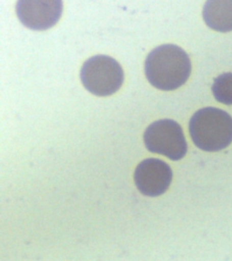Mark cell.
I'll list each match as a JSON object with an SVG mask.
<instances>
[{"label": "cell", "instance_id": "3", "mask_svg": "<svg viewBox=\"0 0 232 261\" xmlns=\"http://www.w3.org/2000/svg\"><path fill=\"white\" fill-rule=\"evenodd\" d=\"M80 77L90 93L97 96H108L121 88L124 74L118 62L108 56L99 55L85 62Z\"/></svg>", "mask_w": 232, "mask_h": 261}, {"label": "cell", "instance_id": "1", "mask_svg": "<svg viewBox=\"0 0 232 261\" xmlns=\"http://www.w3.org/2000/svg\"><path fill=\"white\" fill-rule=\"evenodd\" d=\"M144 71L151 86L163 91H172L187 82L192 63L184 49L168 44L151 51L145 59Z\"/></svg>", "mask_w": 232, "mask_h": 261}, {"label": "cell", "instance_id": "7", "mask_svg": "<svg viewBox=\"0 0 232 261\" xmlns=\"http://www.w3.org/2000/svg\"><path fill=\"white\" fill-rule=\"evenodd\" d=\"M202 16L209 28L219 32L232 31V0H210L204 5Z\"/></svg>", "mask_w": 232, "mask_h": 261}, {"label": "cell", "instance_id": "5", "mask_svg": "<svg viewBox=\"0 0 232 261\" xmlns=\"http://www.w3.org/2000/svg\"><path fill=\"white\" fill-rule=\"evenodd\" d=\"M16 15L21 23L32 30L51 29L63 12L61 0H20L16 4Z\"/></svg>", "mask_w": 232, "mask_h": 261}, {"label": "cell", "instance_id": "2", "mask_svg": "<svg viewBox=\"0 0 232 261\" xmlns=\"http://www.w3.org/2000/svg\"><path fill=\"white\" fill-rule=\"evenodd\" d=\"M193 143L200 150L218 151L232 143V117L219 108L197 111L189 123Z\"/></svg>", "mask_w": 232, "mask_h": 261}, {"label": "cell", "instance_id": "6", "mask_svg": "<svg viewBox=\"0 0 232 261\" xmlns=\"http://www.w3.org/2000/svg\"><path fill=\"white\" fill-rule=\"evenodd\" d=\"M172 179L170 165L162 160H144L135 169L136 187L143 195L157 197L167 191Z\"/></svg>", "mask_w": 232, "mask_h": 261}, {"label": "cell", "instance_id": "4", "mask_svg": "<svg viewBox=\"0 0 232 261\" xmlns=\"http://www.w3.org/2000/svg\"><path fill=\"white\" fill-rule=\"evenodd\" d=\"M143 140L149 151L172 161L183 159L187 153V142L183 128L171 119L152 122L144 132Z\"/></svg>", "mask_w": 232, "mask_h": 261}, {"label": "cell", "instance_id": "8", "mask_svg": "<svg viewBox=\"0 0 232 261\" xmlns=\"http://www.w3.org/2000/svg\"><path fill=\"white\" fill-rule=\"evenodd\" d=\"M212 93L218 102L232 106V73H225L214 79Z\"/></svg>", "mask_w": 232, "mask_h": 261}]
</instances>
